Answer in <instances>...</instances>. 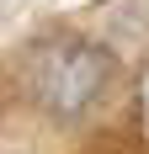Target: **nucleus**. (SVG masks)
Returning <instances> with one entry per match:
<instances>
[{
	"mask_svg": "<svg viewBox=\"0 0 149 154\" xmlns=\"http://www.w3.org/2000/svg\"><path fill=\"white\" fill-rule=\"evenodd\" d=\"M117 80V59L112 48L90 43V37H59L48 43L32 64V101L48 117H85Z\"/></svg>",
	"mask_w": 149,
	"mask_h": 154,
	"instance_id": "obj_1",
	"label": "nucleus"
}]
</instances>
